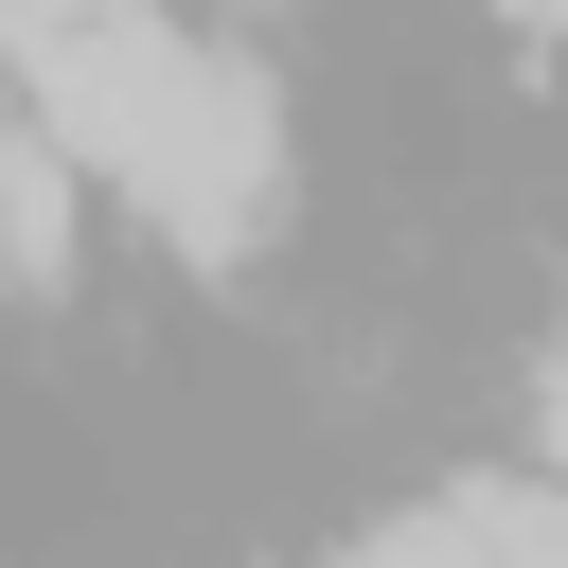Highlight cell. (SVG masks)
Segmentation results:
<instances>
[{"label": "cell", "mask_w": 568, "mask_h": 568, "mask_svg": "<svg viewBox=\"0 0 568 568\" xmlns=\"http://www.w3.org/2000/svg\"><path fill=\"white\" fill-rule=\"evenodd\" d=\"M18 89H36V124H53L106 195H142V231H178L195 266H231V248L266 231V195H284V106H266V71L213 53V36H178L160 0L53 36Z\"/></svg>", "instance_id": "cell-1"}, {"label": "cell", "mask_w": 568, "mask_h": 568, "mask_svg": "<svg viewBox=\"0 0 568 568\" xmlns=\"http://www.w3.org/2000/svg\"><path fill=\"white\" fill-rule=\"evenodd\" d=\"M0 266L53 302L71 284V142L53 124H0Z\"/></svg>", "instance_id": "cell-2"}, {"label": "cell", "mask_w": 568, "mask_h": 568, "mask_svg": "<svg viewBox=\"0 0 568 568\" xmlns=\"http://www.w3.org/2000/svg\"><path fill=\"white\" fill-rule=\"evenodd\" d=\"M89 18H142V0H0V53L36 71V53H53V36H89Z\"/></svg>", "instance_id": "cell-3"}, {"label": "cell", "mask_w": 568, "mask_h": 568, "mask_svg": "<svg viewBox=\"0 0 568 568\" xmlns=\"http://www.w3.org/2000/svg\"><path fill=\"white\" fill-rule=\"evenodd\" d=\"M497 18H515V36H568V0H497Z\"/></svg>", "instance_id": "cell-4"}, {"label": "cell", "mask_w": 568, "mask_h": 568, "mask_svg": "<svg viewBox=\"0 0 568 568\" xmlns=\"http://www.w3.org/2000/svg\"><path fill=\"white\" fill-rule=\"evenodd\" d=\"M550 462H568V355H550Z\"/></svg>", "instance_id": "cell-5"}]
</instances>
